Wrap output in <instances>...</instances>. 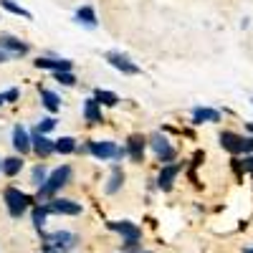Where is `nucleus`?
<instances>
[{
    "instance_id": "8",
    "label": "nucleus",
    "mask_w": 253,
    "mask_h": 253,
    "mask_svg": "<svg viewBox=\"0 0 253 253\" xmlns=\"http://www.w3.org/2000/svg\"><path fill=\"white\" fill-rule=\"evenodd\" d=\"M46 243L58 248V251H71L74 243H76V236L74 233H66V230H58V233H51L46 236Z\"/></svg>"
},
{
    "instance_id": "21",
    "label": "nucleus",
    "mask_w": 253,
    "mask_h": 253,
    "mask_svg": "<svg viewBox=\"0 0 253 253\" xmlns=\"http://www.w3.org/2000/svg\"><path fill=\"white\" fill-rule=\"evenodd\" d=\"M41 99H43V104H46V109L48 112H58V107H61V99L53 94V91H41Z\"/></svg>"
},
{
    "instance_id": "1",
    "label": "nucleus",
    "mask_w": 253,
    "mask_h": 253,
    "mask_svg": "<svg viewBox=\"0 0 253 253\" xmlns=\"http://www.w3.org/2000/svg\"><path fill=\"white\" fill-rule=\"evenodd\" d=\"M69 177H71V167H69V165L58 167V170H56L43 185H41V190H38V200H48L58 187H63V185L69 182Z\"/></svg>"
},
{
    "instance_id": "32",
    "label": "nucleus",
    "mask_w": 253,
    "mask_h": 253,
    "mask_svg": "<svg viewBox=\"0 0 253 253\" xmlns=\"http://www.w3.org/2000/svg\"><path fill=\"white\" fill-rule=\"evenodd\" d=\"M5 58H8V53H5V51H3V48H0V63H3V61H5Z\"/></svg>"
},
{
    "instance_id": "19",
    "label": "nucleus",
    "mask_w": 253,
    "mask_h": 253,
    "mask_svg": "<svg viewBox=\"0 0 253 253\" xmlns=\"http://www.w3.org/2000/svg\"><path fill=\"white\" fill-rule=\"evenodd\" d=\"M76 150V139L74 137H61V139H56V152L58 155H71Z\"/></svg>"
},
{
    "instance_id": "22",
    "label": "nucleus",
    "mask_w": 253,
    "mask_h": 253,
    "mask_svg": "<svg viewBox=\"0 0 253 253\" xmlns=\"http://www.w3.org/2000/svg\"><path fill=\"white\" fill-rule=\"evenodd\" d=\"M94 99H96L99 104H107V107H114V104L119 101V96H117L114 91H104V89H99V91L94 94Z\"/></svg>"
},
{
    "instance_id": "20",
    "label": "nucleus",
    "mask_w": 253,
    "mask_h": 253,
    "mask_svg": "<svg viewBox=\"0 0 253 253\" xmlns=\"http://www.w3.org/2000/svg\"><path fill=\"white\" fill-rule=\"evenodd\" d=\"M20 167H23V162H20V157H8V160H3V172H5L8 177L18 175V172H20Z\"/></svg>"
},
{
    "instance_id": "15",
    "label": "nucleus",
    "mask_w": 253,
    "mask_h": 253,
    "mask_svg": "<svg viewBox=\"0 0 253 253\" xmlns=\"http://www.w3.org/2000/svg\"><path fill=\"white\" fill-rule=\"evenodd\" d=\"M0 48H3V51H13L15 56L28 51V46L23 43V41H18L15 36H0Z\"/></svg>"
},
{
    "instance_id": "7",
    "label": "nucleus",
    "mask_w": 253,
    "mask_h": 253,
    "mask_svg": "<svg viewBox=\"0 0 253 253\" xmlns=\"http://www.w3.org/2000/svg\"><path fill=\"white\" fill-rule=\"evenodd\" d=\"M150 144H152V150L157 152V157H160L162 162H170V160L175 157V150H172L170 142H167L162 134H152V137H150Z\"/></svg>"
},
{
    "instance_id": "27",
    "label": "nucleus",
    "mask_w": 253,
    "mask_h": 253,
    "mask_svg": "<svg viewBox=\"0 0 253 253\" xmlns=\"http://www.w3.org/2000/svg\"><path fill=\"white\" fill-rule=\"evenodd\" d=\"M46 213H48L46 208H36V210H33V223H36V228H41V225H43V220H46Z\"/></svg>"
},
{
    "instance_id": "3",
    "label": "nucleus",
    "mask_w": 253,
    "mask_h": 253,
    "mask_svg": "<svg viewBox=\"0 0 253 253\" xmlns=\"http://www.w3.org/2000/svg\"><path fill=\"white\" fill-rule=\"evenodd\" d=\"M89 152L94 157H99V160H122L124 155H129L124 147H117L114 142H91Z\"/></svg>"
},
{
    "instance_id": "16",
    "label": "nucleus",
    "mask_w": 253,
    "mask_h": 253,
    "mask_svg": "<svg viewBox=\"0 0 253 253\" xmlns=\"http://www.w3.org/2000/svg\"><path fill=\"white\" fill-rule=\"evenodd\" d=\"M84 117H86L89 124H99L101 122V109H99L96 99H86V104H84Z\"/></svg>"
},
{
    "instance_id": "29",
    "label": "nucleus",
    "mask_w": 253,
    "mask_h": 253,
    "mask_svg": "<svg viewBox=\"0 0 253 253\" xmlns=\"http://www.w3.org/2000/svg\"><path fill=\"white\" fill-rule=\"evenodd\" d=\"M18 99V89H10L5 94H0V104H5V101H15Z\"/></svg>"
},
{
    "instance_id": "34",
    "label": "nucleus",
    "mask_w": 253,
    "mask_h": 253,
    "mask_svg": "<svg viewBox=\"0 0 253 253\" xmlns=\"http://www.w3.org/2000/svg\"><path fill=\"white\" fill-rule=\"evenodd\" d=\"M246 253H253V248H251V251H246Z\"/></svg>"
},
{
    "instance_id": "9",
    "label": "nucleus",
    "mask_w": 253,
    "mask_h": 253,
    "mask_svg": "<svg viewBox=\"0 0 253 253\" xmlns=\"http://www.w3.org/2000/svg\"><path fill=\"white\" fill-rule=\"evenodd\" d=\"M220 144H223V150H228L230 155H241L246 152V139L233 134V132H223L220 134Z\"/></svg>"
},
{
    "instance_id": "12",
    "label": "nucleus",
    "mask_w": 253,
    "mask_h": 253,
    "mask_svg": "<svg viewBox=\"0 0 253 253\" xmlns=\"http://www.w3.org/2000/svg\"><path fill=\"white\" fill-rule=\"evenodd\" d=\"M13 147H15V150H18L20 155H26V152L31 150V147H33V144H31V137H28V132H26L20 124L15 126V129H13Z\"/></svg>"
},
{
    "instance_id": "17",
    "label": "nucleus",
    "mask_w": 253,
    "mask_h": 253,
    "mask_svg": "<svg viewBox=\"0 0 253 253\" xmlns=\"http://www.w3.org/2000/svg\"><path fill=\"white\" fill-rule=\"evenodd\" d=\"M193 122H195V124H203V122H220V114H218L215 109H203V107H198V109L193 112Z\"/></svg>"
},
{
    "instance_id": "13",
    "label": "nucleus",
    "mask_w": 253,
    "mask_h": 253,
    "mask_svg": "<svg viewBox=\"0 0 253 253\" xmlns=\"http://www.w3.org/2000/svg\"><path fill=\"white\" fill-rule=\"evenodd\" d=\"M36 66L38 69H51V71H56V74H63V71H71V61H58V58H38L36 61Z\"/></svg>"
},
{
    "instance_id": "24",
    "label": "nucleus",
    "mask_w": 253,
    "mask_h": 253,
    "mask_svg": "<svg viewBox=\"0 0 253 253\" xmlns=\"http://www.w3.org/2000/svg\"><path fill=\"white\" fill-rule=\"evenodd\" d=\"M0 5H3L5 10H10V13H15V15H23V18H31V13H28L26 8H20V5H15L13 0H0Z\"/></svg>"
},
{
    "instance_id": "30",
    "label": "nucleus",
    "mask_w": 253,
    "mask_h": 253,
    "mask_svg": "<svg viewBox=\"0 0 253 253\" xmlns=\"http://www.w3.org/2000/svg\"><path fill=\"white\" fill-rule=\"evenodd\" d=\"M243 167H246V170L253 175V160H251V157H248V160H243Z\"/></svg>"
},
{
    "instance_id": "10",
    "label": "nucleus",
    "mask_w": 253,
    "mask_h": 253,
    "mask_svg": "<svg viewBox=\"0 0 253 253\" xmlns=\"http://www.w3.org/2000/svg\"><path fill=\"white\" fill-rule=\"evenodd\" d=\"M31 142H33V150L41 155V157H48L51 152H56V142H51V139H46L43 134H41L38 129L33 132V137H31Z\"/></svg>"
},
{
    "instance_id": "4",
    "label": "nucleus",
    "mask_w": 253,
    "mask_h": 253,
    "mask_svg": "<svg viewBox=\"0 0 253 253\" xmlns=\"http://www.w3.org/2000/svg\"><path fill=\"white\" fill-rule=\"evenodd\" d=\"M107 61L112 63L114 69H119L122 74H126V76L139 74V66H137V63H132L129 56H124V53H119V51H109V53H107Z\"/></svg>"
},
{
    "instance_id": "5",
    "label": "nucleus",
    "mask_w": 253,
    "mask_h": 253,
    "mask_svg": "<svg viewBox=\"0 0 253 253\" xmlns=\"http://www.w3.org/2000/svg\"><path fill=\"white\" fill-rule=\"evenodd\" d=\"M46 210H48V213H58V215H79V213H81V205L74 203V200H61V198H56V200H51V203L46 205Z\"/></svg>"
},
{
    "instance_id": "26",
    "label": "nucleus",
    "mask_w": 253,
    "mask_h": 253,
    "mask_svg": "<svg viewBox=\"0 0 253 253\" xmlns=\"http://www.w3.org/2000/svg\"><path fill=\"white\" fill-rule=\"evenodd\" d=\"M56 81H58V84H63V86H74V84H76L74 74H69V71H63V74H56Z\"/></svg>"
},
{
    "instance_id": "18",
    "label": "nucleus",
    "mask_w": 253,
    "mask_h": 253,
    "mask_svg": "<svg viewBox=\"0 0 253 253\" xmlns=\"http://www.w3.org/2000/svg\"><path fill=\"white\" fill-rule=\"evenodd\" d=\"M76 20H79V23H86L89 28H94V26H96V13H94V8H89V5L79 8V10H76Z\"/></svg>"
},
{
    "instance_id": "14",
    "label": "nucleus",
    "mask_w": 253,
    "mask_h": 253,
    "mask_svg": "<svg viewBox=\"0 0 253 253\" xmlns=\"http://www.w3.org/2000/svg\"><path fill=\"white\" fill-rule=\"evenodd\" d=\"M177 172H180V165H167V167H162V172H160V177H157V185H160L162 190H170L172 182H175V177H177Z\"/></svg>"
},
{
    "instance_id": "6",
    "label": "nucleus",
    "mask_w": 253,
    "mask_h": 253,
    "mask_svg": "<svg viewBox=\"0 0 253 253\" xmlns=\"http://www.w3.org/2000/svg\"><path fill=\"white\" fill-rule=\"evenodd\" d=\"M109 228L117 230V233H122V236L126 238V243H137L139 236H142V230H139L134 223H129V220H122V223H119V220H112Z\"/></svg>"
},
{
    "instance_id": "33",
    "label": "nucleus",
    "mask_w": 253,
    "mask_h": 253,
    "mask_svg": "<svg viewBox=\"0 0 253 253\" xmlns=\"http://www.w3.org/2000/svg\"><path fill=\"white\" fill-rule=\"evenodd\" d=\"M248 129H251V132H253V122H251V124H248Z\"/></svg>"
},
{
    "instance_id": "31",
    "label": "nucleus",
    "mask_w": 253,
    "mask_h": 253,
    "mask_svg": "<svg viewBox=\"0 0 253 253\" xmlns=\"http://www.w3.org/2000/svg\"><path fill=\"white\" fill-rule=\"evenodd\" d=\"M246 152H253V137H246Z\"/></svg>"
},
{
    "instance_id": "2",
    "label": "nucleus",
    "mask_w": 253,
    "mask_h": 253,
    "mask_svg": "<svg viewBox=\"0 0 253 253\" xmlns=\"http://www.w3.org/2000/svg\"><path fill=\"white\" fill-rule=\"evenodd\" d=\"M28 203H31V198H28L26 193H20L18 187H8V190H5V205H8V213H10L13 218L23 215L26 208H28Z\"/></svg>"
},
{
    "instance_id": "25",
    "label": "nucleus",
    "mask_w": 253,
    "mask_h": 253,
    "mask_svg": "<svg viewBox=\"0 0 253 253\" xmlns=\"http://www.w3.org/2000/svg\"><path fill=\"white\" fill-rule=\"evenodd\" d=\"M53 126H56V119H53V117L41 119V122H38V132H41V134H46V132H51V129H53Z\"/></svg>"
},
{
    "instance_id": "23",
    "label": "nucleus",
    "mask_w": 253,
    "mask_h": 253,
    "mask_svg": "<svg viewBox=\"0 0 253 253\" xmlns=\"http://www.w3.org/2000/svg\"><path fill=\"white\" fill-rule=\"evenodd\" d=\"M122 182H124V172L122 170H114L112 177H109V185H107V193H117V190L122 187Z\"/></svg>"
},
{
    "instance_id": "28",
    "label": "nucleus",
    "mask_w": 253,
    "mask_h": 253,
    "mask_svg": "<svg viewBox=\"0 0 253 253\" xmlns=\"http://www.w3.org/2000/svg\"><path fill=\"white\" fill-rule=\"evenodd\" d=\"M43 180H46V170H43V167H36V170H33V182L41 185Z\"/></svg>"
},
{
    "instance_id": "11",
    "label": "nucleus",
    "mask_w": 253,
    "mask_h": 253,
    "mask_svg": "<svg viewBox=\"0 0 253 253\" xmlns=\"http://www.w3.org/2000/svg\"><path fill=\"white\" fill-rule=\"evenodd\" d=\"M144 147H147V139H144L142 134H132L129 142H126V152H129V157H132L134 162H142V157H144Z\"/></svg>"
}]
</instances>
